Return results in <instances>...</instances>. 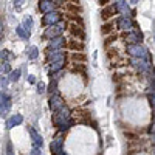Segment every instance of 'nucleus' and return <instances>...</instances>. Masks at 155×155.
Returning a JSON list of instances; mask_svg holds the SVG:
<instances>
[{
    "instance_id": "f257e3e1",
    "label": "nucleus",
    "mask_w": 155,
    "mask_h": 155,
    "mask_svg": "<svg viewBox=\"0 0 155 155\" xmlns=\"http://www.w3.org/2000/svg\"><path fill=\"white\" fill-rule=\"evenodd\" d=\"M53 121H54V126L59 127L62 132L67 130V129H70V127L74 124V121H73V118H71V113H70V110L67 109V106L62 107L59 112L54 113Z\"/></svg>"
},
{
    "instance_id": "f03ea898",
    "label": "nucleus",
    "mask_w": 155,
    "mask_h": 155,
    "mask_svg": "<svg viewBox=\"0 0 155 155\" xmlns=\"http://www.w3.org/2000/svg\"><path fill=\"white\" fill-rule=\"evenodd\" d=\"M127 53L130 54L132 58L144 59V61L149 62V51H147L143 45H140V44H137V45H129V47H127Z\"/></svg>"
},
{
    "instance_id": "7ed1b4c3",
    "label": "nucleus",
    "mask_w": 155,
    "mask_h": 155,
    "mask_svg": "<svg viewBox=\"0 0 155 155\" xmlns=\"http://www.w3.org/2000/svg\"><path fill=\"white\" fill-rule=\"evenodd\" d=\"M64 30H65V23H62V22H59L58 25H53V27H48L47 30H45V34H44V37H47V39H54V37H61L62 36V33H64Z\"/></svg>"
},
{
    "instance_id": "20e7f679",
    "label": "nucleus",
    "mask_w": 155,
    "mask_h": 155,
    "mask_svg": "<svg viewBox=\"0 0 155 155\" xmlns=\"http://www.w3.org/2000/svg\"><path fill=\"white\" fill-rule=\"evenodd\" d=\"M62 16H61V12L59 11H53V12H48V14L44 16V25L45 27H53V25H58L61 22Z\"/></svg>"
},
{
    "instance_id": "39448f33",
    "label": "nucleus",
    "mask_w": 155,
    "mask_h": 155,
    "mask_svg": "<svg viewBox=\"0 0 155 155\" xmlns=\"http://www.w3.org/2000/svg\"><path fill=\"white\" fill-rule=\"evenodd\" d=\"M61 5V2H51V0H41L39 2V9L44 14H48V12L56 11V8Z\"/></svg>"
},
{
    "instance_id": "423d86ee",
    "label": "nucleus",
    "mask_w": 155,
    "mask_h": 155,
    "mask_svg": "<svg viewBox=\"0 0 155 155\" xmlns=\"http://www.w3.org/2000/svg\"><path fill=\"white\" fill-rule=\"evenodd\" d=\"M62 107H65V102H64V99H62L59 95H51V98H50V109L56 113V112H59Z\"/></svg>"
},
{
    "instance_id": "0eeeda50",
    "label": "nucleus",
    "mask_w": 155,
    "mask_h": 155,
    "mask_svg": "<svg viewBox=\"0 0 155 155\" xmlns=\"http://www.w3.org/2000/svg\"><path fill=\"white\" fill-rule=\"evenodd\" d=\"M11 109V98L6 93H0V113L6 115Z\"/></svg>"
},
{
    "instance_id": "6e6552de",
    "label": "nucleus",
    "mask_w": 155,
    "mask_h": 155,
    "mask_svg": "<svg viewBox=\"0 0 155 155\" xmlns=\"http://www.w3.org/2000/svg\"><path fill=\"white\" fill-rule=\"evenodd\" d=\"M62 146H64V138L56 137L50 144V149H51V152H53V155H61L62 153Z\"/></svg>"
},
{
    "instance_id": "1a4fd4ad",
    "label": "nucleus",
    "mask_w": 155,
    "mask_h": 155,
    "mask_svg": "<svg viewBox=\"0 0 155 155\" xmlns=\"http://www.w3.org/2000/svg\"><path fill=\"white\" fill-rule=\"evenodd\" d=\"M130 64H132V65H134L138 71H141V73L146 71V70H149V67H150L147 61H144V59H137V58H132V59H130Z\"/></svg>"
},
{
    "instance_id": "9d476101",
    "label": "nucleus",
    "mask_w": 155,
    "mask_h": 155,
    "mask_svg": "<svg viewBox=\"0 0 155 155\" xmlns=\"http://www.w3.org/2000/svg\"><path fill=\"white\" fill-rule=\"evenodd\" d=\"M47 59H48L50 64L58 62V61H64V53L61 50H53V53H51L50 50H47Z\"/></svg>"
},
{
    "instance_id": "9b49d317",
    "label": "nucleus",
    "mask_w": 155,
    "mask_h": 155,
    "mask_svg": "<svg viewBox=\"0 0 155 155\" xmlns=\"http://www.w3.org/2000/svg\"><path fill=\"white\" fill-rule=\"evenodd\" d=\"M115 9L116 11H120V12H123L124 14V17H129L127 14H134V12L130 11V8H129V5H127V2H115Z\"/></svg>"
},
{
    "instance_id": "f8f14e48",
    "label": "nucleus",
    "mask_w": 155,
    "mask_h": 155,
    "mask_svg": "<svg viewBox=\"0 0 155 155\" xmlns=\"http://www.w3.org/2000/svg\"><path fill=\"white\" fill-rule=\"evenodd\" d=\"M116 25H118V28H121V30H130V28L134 27L132 20L129 19V17H124V16L118 17V20H116Z\"/></svg>"
},
{
    "instance_id": "ddd939ff",
    "label": "nucleus",
    "mask_w": 155,
    "mask_h": 155,
    "mask_svg": "<svg viewBox=\"0 0 155 155\" xmlns=\"http://www.w3.org/2000/svg\"><path fill=\"white\" fill-rule=\"evenodd\" d=\"M28 132H30V135H31V140H33V144L36 146V147H41L42 146V143H44V140H42V137L39 135L33 127H30L28 126Z\"/></svg>"
},
{
    "instance_id": "4468645a",
    "label": "nucleus",
    "mask_w": 155,
    "mask_h": 155,
    "mask_svg": "<svg viewBox=\"0 0 155 155\" xmlns=\"http://www.w3.org/2000/svg\"><path fill=\"white\" fill-rule=\"evenodd\" d=\"M64 45H65V39H64L62 36L61 37H54V39H51L50 41V50L53 48V50H61Z\"/></svg>"
},
{
    "instance_id": "2eb2a0df",
    "label": "nucleus",
    "mask_w": 155,
    "mask_h": 155,
    "mask_svg": "<svg viewBox=\"0 0 155 155\" xmlns=\"http://www.w3.org/2000/svg\"><path fill=\"white\" fill-rule=\"evenodd\" d=\"M23 123V116L22 115H14V116H11V118L6 121V127L8 129H12L14 126H19Z\"/></svg>"
},
{
    "instance_id": "dca6fc26",
    "label": "nucleus",
    "mask_w": 155,
    "mask_h": 155,
    "mask_svg": "<svg viewBox=\"0 0 155 155\" xmlns=\"http://www.w3.org/2000/svg\"><path fill=\"white\" fill-rule=\"evenodd\" d=\"M70 34L73 37H78V39H84V31H82V27H78L76 23H73L70 27Z\"/></svg>"
},
{
    "instance_id": "f3484780",
    "label": "nucleus",
    "mask_w": 155,
    "mask_h": 155,
    "mask_svg": "<svg viewBox=\"0 0 155 155\" xmlns=\"http://www.w3.org/2000/svg\"><path fill=\"white\" fill-rule=\"evenodd\" d=\"M64 65H65V59H64V61H58V62L50 64V73H56V71L62 70V68H64Z\"/></svg>"
},
{
    "instance_id": "a211bd4d",
    "label": "nucleus",
    "mask_w": 155,
    "mask_h": 155,
    "mask_svg": "<svg viewBox=\"0 0 155 155\" xmlns=\"http://www.w3.org/2000/svg\"><path fill=\"white\" fill-rule=\"evenodd\" d=\"M68 48L78 53V51H82L84 50V44L82 42H78V41H70L68 42Z\"/></svg>"
},
{
    "instance_id": "6ab92c4d",
    "label": "nucleus",
    "mask_w": 155,
    "mask_h": 155,
    "mask_svg": "<svg viewBox=\"0 0 155 155\" xmlns=\"http://www.w3.org/2000/svg\"><path fill=\"white\" fill-rule=\"evenodd\" d=\"M115 6H110V8H106V9H102V12H101V17L104 19V20H107V19H110L112 17V14H115Z\"/></svg>"
},
{
    "instance_id": "aec40b11",
    "label": "nucleus",
    "mask_w": 155,
    "mask_h": 155,
    "mask_svg": "<svg viewBox=\"0 0 155 155\" xmlns=\"http://www.w3.org/2000/svg\"><path fill=\"white\" fill-rule=\"evenodd\" d=\"M16 33H17V34L22 37V39H30V36H31V33L25 30V28L22 27V25H19V27L16 28Z\"/></svg>"
},
{
    "instance_id": "412c9836",
    "label": "nucleus",
    "mask_w": 155,
    "mask_h": 155,
    "mask_svg": "<svg viewBox=\"0 0 155 155\" xmlns=\"http://www.w3.org/2000/svg\"><path fill=\"white\" fill-rule=\"evenodd\" d=\"M22 27L27 30V31H30V30L33 28V19H31L30 16H28V17H25V19H23V23H22Z\"/></svg>"
},
{
    "instance_id": "4be33fe9",
    "label": "nucleus",
    "mask_w": 155,
    "mask_h": 155,
    "mask_svg": "<svg viewBox=\"0 0 155 155\" xmlns=\"http://www.w3.org/2000/svg\"><path fill=\"white\" fill-rule=\"evenodd\" d=\"M0 59L5 61V62H8L9 59H12L11 51H8V50H2V51H0Z\"/></svg>"
},
{
    "instance_id": "5701e85b",
    "label": "nucleus",
    "mask_w": 155,
    "mask_h": 155,
    "mask_svg": "<svg viewBox=\"0 0 155 155\" xmlns=\"http://www.w3.org/2000/svg\"><path fill=\"white\" fill-rule=\"evenodd\" d=\"M71 59H73L74 62H78V61H79V62H85V61H87L85 54H82V53H73V54H71Z\"/></svg>"
},
{
    "instance_id": "b1692460",
    "label": "nucleus",
    "mask_w": 155,
    "mask_h": 155,
    "mask_svg": "<svg viewBox=\"0 0 155 155\" xmlns=\"http://www.w3.org/2000/svg\"><path fill=\"white\" fill-rule=\"evenodd\" d=\"M112 28H113V22H107V23L102 25L101 31H102V34H109V33L112 31Z\"/></svg>"
},
{
    "instance_id": "393cba45",
    "label": "nucleus",
    "mask_w": 155,
    "mask_h": 155,
    "mask_svg": "<svg viewBox=\"0 0 155 155\" xmlns=\"http://www.w3.org/2000/svg\"><path fill=\"white\" fill-rule=\"evenodd\" d=\"M37 56H39V50H37V47H31L30 51H28V58H30V59H36Z\"/></svg>"
},
{
    "instance_id": "a878e982",
    "label": "nucleus",
    "mask_w": 155,
    "mask_h": 155,
    "mask_svg": "<svg viewBox=\"0 0 155 155\" xmlns=\"http://www.w3.org/2000/svg\"><path fill=\"white\" fill-rule=\"evenodd\" d=\"M20 70H14V71H11V74H9V81H12V82H14V81H17L19 79V78H20Z\"/></svg>"
},
{
    "instance_id": "bb28decb",
    "label": "nucleus",
    "mask_w": 155,
    "mask_h": 155,
    "mask_svg": "<svg viewBox=\"0 0 155 155\" xmlns=\"http://www.w3.org/2000/svg\"><path fill=\"white\" fill-rule=\"evenodd\" d=\"M65 8H67L68 11H73V12H79V11H81V6H79V5H73V3H67Z\"/></svg>"
},
{
    "instance_id": "cd10ccee",
    "label": "nucleus",
    "mask_w": 155,
    "mask_h": 155,
    "mask_svg": "<svg viewBox=\"0 0 155 155\" xmlns=\"http://www.w3.org/2000/svg\"><path fill=\"white\" fill-rule=\"evenodd\" d=\"M30 155H44V153H42V149H41V147H36V146H34V147L31 149Z\"/></svg>"
},
{
    "instance_id": "c85d7f7f",
    "label": "nucleus",
    "mask_w": 155,
    "mask_h": 155,
    "mask_svg": "<svg viewBox=\"0 0 155 155\" xmlns=\"http://www.w3.org/2000/svg\"><path fill=\"white\" fill-rule=\"evenodd\" d=\"M2 73H11V65L8 62H3V65H2Z\"/></svg>"
},
{
    "instance_id": "c756f323",
    "label": "nucleus",
    "mask_w": 155,
    "mask_h": 155,
    "mask_svg": "<svg viewBox=\"0 0 155 155\" xmlns=\"http://www.w3.org/2000/svg\"><path fill=\"white\" fill-rule=\"evenodd\" d=\"M6 155H14V150H12V144L9 143H6Z\"/></svg>"
},
{
    "instance_id": "7c9ffc66",
    "label": "nucleus",
    "mask_w": 155,
    "mask_h": 155,
    "mask_svg": "<svg viewBox=\"0 0 155 155\" xmlns=\"http://www.w3.org/2000/svg\"><path fill=\"white\" fill-rule=\"evenodd\" d=\"M50 93L56 95V81H51V84H50Z\"/></svg>"
},
{
    "instance_id": "2f4dec72",
    "label": "nucleus",
    "mask_w": 155,
    "mask_h": 155,
    "mask_svg": "<svg viewBox=\"0 0 155 155\" xmlns=\"http://www.w3.org/2000/svg\"><path fill=\"white\" fill-rule=\"evenodd\" d=\"M149 101H150V106L155 109V93H149Z\"/></svg>"
},
{
    "instance_id": "473e14b6",
    "label": "nucleus",
    "mask_w": 155,
    "mask_h": 155,
    "mask_svg": "<svg viewBox=\"0 0 155 155\" xmlns=\"http://www.w3.org/2000/svg\"><path fill=\"white\" fill-rule=\"evenodd\" d=\"M37 88H39V93H42V92H45V84H37Z\"/></svg>"
},
{
    "instance_id": "72a5a7b5",
    "label": "nucleus",
    "mask_w": 155,
    "mask_h": 155,
    "mask_svg": "<svg viewBox=\"0 0 155 155\" xmlns=\"http://www.w3.org/2000/svg\"><path fill=\"white\" fill-rule=\"evenodd\" d=\"M113 41H116V36H110V37L107 39V41H106V44L109 45V44H110V42H113Z\"/></svg>"
},
{
    "instance_id": "f704fd0d",
    "label": "nucleus",
    "mask_w": 155,
    "mask_h": 155,
    "mask_svg": "<svg viewBox=\"0 0 155 155\" xmlns=\"http://www.w3.org/2000/svg\"><path fill=\"white\" fill-rule=\"evenodd\" d=\"M2 33H3V22L0 19V37H2Z\"/></svg>"
},
{
    "instance_id": "c9c22d12",
    "label": "nucleus",
    "mask_w": 155,
    "mask_h": 155,
    "mask_svg": "<svg viewBox=\"0 0 155 155\" xmlns=\"http://www.w3.org/2000/svg\"><path fill=\"white\" fill-rule=\"evenodd\" d=\"M28 81H30L31 84H34V82H36V79H34V76H28Z\"/></svg>"
},
{
    "instance_id": "e433bc0d",
    "label": "nucleus",
    "mask_w": 155,
    "mask_h": 155,
    "mask_svg": "<svg viewBox=\"0 0 155 155\" xmlns=\"http://www.w3.org/2000/svg\"><path fill=\"white\" fill-rule=\"evenodd\" d=\"M0 82H2V85H6V82H8V81H6V79H5V78L2 76V81H0Z\"/></svg>"
},
{
    "instance_id": "4c0bfd02",
    "label": "nucleus",
    "mask_w": 155,
    "mask_h": 155,
    "mask_svg": "<svg viewBox=\"0 0 155 155\" xmlns=\"http://www.w3.org/2000/svg\"><path fill=\"white\" fill-rule=\"evenodd\" d=\"M150 132H152V135H155V123L152 124V129H150Z\"/></svg>"
},
{
    "instance_id": "58836bf2",
    "label": "nucleus",
    "mask_w": 155,
    "mask_h": 155,
    "mask_svg": "<svg viewBox=\"0 0 155 155\" xmlns=\"http://www.w3.org/2000/svg\"><path fill=\"white\" fill-rule=\"evenodd\" d=\"M0 41H2V37H0Z\"/></svg>"
}]
</instances>
